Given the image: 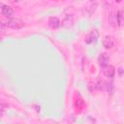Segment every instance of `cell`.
Segmentation results:
<instances>
[{"label": "cell", "instance_id": "obj_5", "mask_svg": "<svg viewBox=\"0 0 124 124\" xmlns=\"http://www.w3.org/2000/svg\"><path fill=\"white\" fill-rule=\"evenodd\" d=\"M114 44V38L112 36H106L103 40V46L106 48H111Z\"/></svg>", "mask_w": 124, "mask_h": 124}, {"label": "cell", "instance_id": "obj_3", "mask_svg": "<svg viewBox=\"0 0 124 124\" xmlns=\"http://www.w3.org/2000/svg\"><path fill=\"white\" fill-rule=\"evenodd\" d=\"M103 73H104V75H105L106 77H108V78H112V77L114 76V74H115V69H114V67H113L112 65L107 64L106 66L103 67Z\"/></svg>", "mask_w": 124, "mask_h": 124}, {"label": "cell", "instance_id": "obj_7", "mask_svg": "<svg viewBox=\"0 0 124 124\" xmlns=\"http://www.w3.org/2000/svg\"><path fill=\"white\" fill-rule=\"evenodd\" d=\"M108 60H109V57H108V55L107 54V53H101L100 55H99V57H98V62H99V64L102 66V67H104V66H106L107 64H108Z\"/></svg>", "mask_w": 124, "mask_h": 124}, {"label": "cell", "instance_id": "obj_18", "mask_svg": "<svg viewBox=\"0 0 124 124\" xmlns=\"http://www.w3.org/2000/svg\"><path fill=\"white\" fill-rule=\"evenodd\" d=\"M89 1H91V2H93V1H97V0H89Z\"/></svg>", "mask_w": 124, "mask_h": 124}, {"label": "cell", "instance_id": "obj_2", "mask_svg": "<svg viewBox=\"0 0 124 124\" xmlns=\"http://www.w3.org/2000/svg\"><path fill=\"white\" fill-rule=\"evenodd\" d=\"M98 39H99V32L97 29L91 30V32L85 36V42L87 44H92V43L94 44L98 41Z\"/></svg>", "mask_w": 124, "mask_h": 124}, {"label": "cell", "instance_id": "obj_12", "mask_svg": "<svg viewBox=\"0 0 124 124\" xmlns=\"http://www.w3.org/2000/svg\"><path fill=\"white\" fill-rule=\"evenodd\" d=\"M106 87H107V90L108 91L109 94H112V93H113L114 86H113V83H112V82H108V83H106Z\"/></svg>", "mask_w": 124, "mask_h": 124}, {"label": "cell", "instance_id": "obj_10", "mask_svg": "<svg viewBox=\"0 0 124 124\" xmlns=\"http://www.w3.org/2000/svg\"><path fill=\"white\" fill-rule=\"evenodd\" d=\"M48 25H49L50 28L56 29V28H58L60 26V21H59V19L57 17H54L53 16V17H50L48 19Z\"/></svg>", "mask_w": 124, "mask_h": 124}, {"label": "cell", "instance_id": "obj_15", "mask_svg": "<svg viewBox=\"0 0 124 124\" xmlns=\"http://www.w3.org/2000/svg\"><path fill=\"white\" fill-rule=\"evenodd\" d=\"M5 27H6V24L0 21V31H3L5 29Z\"/></svg>", "mask_w": 124, "mask_h": 124}, {"label": "cell", "instance_id": "obj_4", "mask_svg": "<svg viewBox=\"0 0 124 124\" xmlns=\"http://www.w3.org/2000/svg\"><path fill=\"white\" fill-rule=\"evenodd\" d=\"M73 24H74V17L71 15H67L62 20V26L65 28H70L73 26Z\"/></svg>", "mask_w": 124, "mask_h": 124}, {"label": "cell", "instance_id": "obj_1", "mask_svg": "<svg viewBox=\"0 0 124 124\" xmlns=\"http://www.w3.org/2000/svg\"><path fill=\"white\" fill-rule=\"evenodd\" d=\"M24 26V23L19 18H11L6 22V27L12 28V29H20Z\"/></svg>", "mask_w": 124, "mask_h": 124}, {"label": "cell", "instance_id": "obj_14", "mask_svg": "<svg viewBox=\"0 0 124 124\" xmlns=\"http://www.w3.org/2000/svg\"><path fill=\"white\" fill-rule=\"evenodd\" d=\"M4 109H5V105H3L1 102H0V116H2L3 112H4Z\"/></svg>", "mask_w": 124, "mask_h": 124}, {"label": "cell", "instance_id": "obj_13", "mask_svg": "<svg viewBox=\"0 0 124 124\" xmlns=\"http://www.w3.org/2000/svg\"><path fill=\"white\" fill-rule=\"evenodd\" d=\"M105 83H106L105 81H103V80L99 79L98 83L96 84V87H97V89H99V90H103V89H104V84H105Z\"/></svg>", "mask_w": 124, "mask_h": 124}, {"label": "cell", "instance_id": "obj_6", "mask_svg": "<svg viewBox=\"0 0 124 124\" xmlns=\"http://www.w3.org/2000/svg\"><path fill=\"white\" fill-rule=\"evenodd\" d=\"M96 7H97V5L94 3H91V4H89V5H87L86 7H84V9H83V15H85V16H90L94 12H95V10H96Z\"/></svg>", "mask_w": 124, "mask_h": 124}, {"label": "cell", "instance_id": "obj_8", "mask_svg": "<svg viewBox=\"0 0 124 124\" xmlns=\"http://www.w3.org/2000/svg\"><path fill=\"white\" fill-rule=\"evenodd\" d=\"M1 13H2L3 16H7V17H11V16H13V14H14V11H13V9H12L10 6L4 5V6L2 7Z\"/></svg>", "mask_w": 124, "mask_h": 124}, {"label": "cell", "instance_id": "obj_9", "mask_svg": "<svg viewBox=\"0 0 124 124\" xmlns=\"http://www.w3.org/2000/svg\"><path fill=\"white\" fill-rule=\"evenodd\" d=\"M108 23L112 26V27H116L118 24H117V15L115 13H110L108 15Z\"/></svg>", "mask_w": 124, "mask_h": 124}, {"label": "cell", "instance_id": "obj_16", "mask_svg": "<svg viewBox=\"0 0 124 124\" xmlns=\"http://www.w3.org/2000/svg\"><path fill=\"white\" fill-rule=\"evenodd\" d=\"M119 75L122 76V68H119Z\"/></svg>", "mask_w": 124, "mask_h": 124}, {"label": "cell", "instance_id": "obj_11", "mask_svg": "<svg viewBox=\"0 0 124 124\" xmlns=\"http://www.w3.org/2000/svg\"><path fill=\"white\" fill-rule=\"evenodd\" d=\"M116 15H117V24H118V26H122V24H123V11L122 10L119 11Z\"/></svg>", "mask_w": 124, "mask_h": 124}, {"label": "cell", "instance_id": "obj_17", "mask_svg": "<svg viewBox=\"0 0 124 124\" xmlns=\"http://www.w3.org/2000/svg\"><path fill=\"white\" fill-rule=\"evenodd\" d=\"M115 1H116V2H117V3H120V2H121V1H122V0H115Z\"/></svg>", "mask_w": 124, "mask_h": 124}]
</instances>
